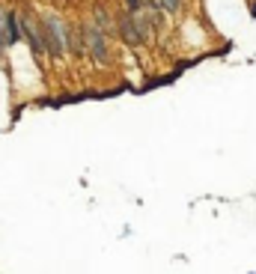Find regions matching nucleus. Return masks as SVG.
<instances>
[{
    "label": "nucleus",
    "mask_w": 256,
    "mask_h": 274,
    "mask_svg": "<svg viewBox=\"0 0 256 274\" xmlns=\"http://www.w3.org/2000/svg\"><path fill=\"white\" fill-rule=\"evenodd\" d=\"M39 33H42V45L48 48L51 57H63V54H66V27H63V21L57 15L48 12V15L42 18Z\"/></svg>",
    "instance_id": "nucleus-1"
},
{
    "label": "nucleus",
    "mask_w": 256,
    "mask_h": 274,
    "mask_svg": "<svg viewBox=\"0 0 256 274\" xmlns=\"http://www.w3.org/2000/svg\"><path fill=\"white\" fill-rule=\"evenodd\" d=\"M81 36H84V48L92 54V60L104 66V63L110 60V45H107V36H104L102 30H96V27H86Z\"/></svg>",
    "instance_id": "nucleus-2"
},
{
    "label": "nucleus",
    "mask_w": 256,
    "mask_h": 274,
    "mask_svg": "<svg viewBox=\"0 0 256 274\" xmlns=\"http://www.w3.org/2000/svg\"><path fill=\"white\" fill-rule=\"evenodd\" d=\"M21 42V30H18V12L12 9H0V48L6 51V48H12Z\"/></svg>",
    "instance_id": "nucleus-3"
},
{
    "label": "nucleus",
    "mask_w": 256,
    "mask_h": 274,
    "mask_svg": "<svg viewBox=\"0 0 256 274\" xmlns=\"http://www.w3.org/2000/svg\"><path fill=\"white\" fill-rule=\"evenodd\" d=\"M120 36H122V42L125 45H131V48H137V45H143V39L146 36L140 33V27L134 24V18H131V12H125V15H120Z\"/></svg>",
    "instance_id": "nucleus-4"
},
{
    "label": "nucleus",
    "mask_w": 256,
    "mask_h": 274,
    "mask_svg": "<svg viewBox=\"0 0 256 274\" xmlns=\"http://www.w3.org/2000/svg\"><path fill=\"white\" fill-rule=\"evenodd\" d=\"M18 30H21V39H27V45H30V51L39 57V54H45V45H42V33H39V27H36L30 18H24V21H18Z\"/></svg>",
    "instance_id": "nucleus-5"
},
{
    "label": "nucleus",
    "mask_w": 256,
    "mask_h": 274,
    "mask_svg": "<svg viewBox=\"0 0 256 274\" xmlns=\"http://www.w3.org/2000/svg\"><path fill=\"white\" fill-rule=\"evenodd\" d=\"M92 18H96V24H92V27H96V30H102L104 36L110 33V15H107V12H104L102 6H96V9H92Z\"/></svg>",
    "instance_id": "nucleus-6"
},
{
    "label": "nucleus",
    "mask_w": 256,
    "mask_h": 274,
    "mask_svg": "<svg viewBox=\"0 0 256 274\" xmlns=\"http://www.w3.org/2000/svg\"><path fill=\"white\" fill-rule=\"evenodd\" d=\"M155 3H158V6H161V9H164V12H176V9H179V3H182V0H155Z\"/></svg>",
    "instance_id": "nucleus-7"
},
{
    "label": "nucleus",
    "mask_w": 256,
    "mask_h": 274,
    "mask_svg": "<svg viewBox=\"0 0 256 274\" xmlns=\"http://www.w3.org/2000/svg\"><path fill=\"white\" fill-rule=\"evenodd\" d=\"M125 6H128V9H131V12H137V9H140V6H143V3H140V0H125Z\"/></svg>",
    "instance_id": "nucleus-8"
}]
</instances>
